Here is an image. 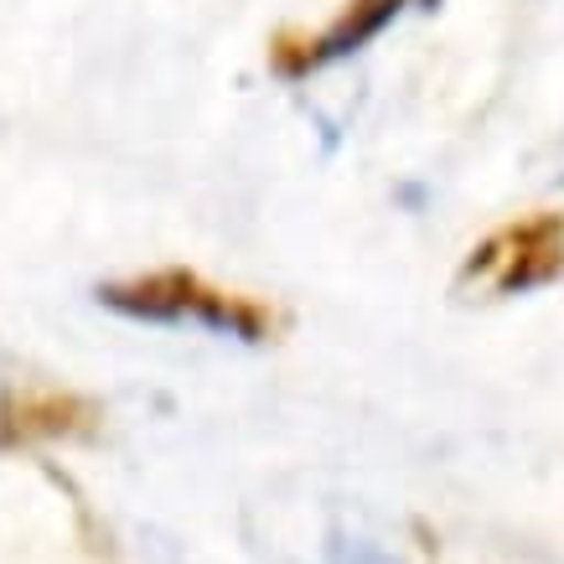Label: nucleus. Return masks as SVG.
Returning a JSON list of instances; mask_svg holds the SVG:
<instances>
[{"mask_svg":"<svg viewBox=\"0 0 564 564\" xmlns=\"http://www.w3.org/2000/svg\"><path fill=\"white\" fill-rule=\"evenodd\" d=\"M99 425V410L78 399V393H57V389H26L11 393L0 404V441L6 445H26V441H73L88 435Z\"/></svg>","mask_w":564,"mask_h":564,"instance_id":"obj_4","label":"nucleus"},{"mask_svg":"<svg viewBox=\"0 0 564 564\" xmlns=\"http://www.w3.org/2000/svg\"><path fill=\"white\" fill-rule=\"evenodd\" d=\"M99 301L109 311L140 316V322H203L213 332L243 337V343H264L270 332H280L274 306L254 301V295L218 291L192 270H155L135 274V280H115V285H99Z\"/></svg>","mask_w":564,"mask_h":564,"instance_id":"obj_1","label":"nucleus"},{"mask_svg":"<svg viewBox=\"0 0 564 564\" xmlns=\"http://www.w3.org/2000/svg\"><path fill=\"white\" fill-rule=\"evenodd\" d=\"M404 11V0H347L343 17L332 21L322 36H301V32H280L270 42V63L274 73H285V78H306L311 68H322L332 57H347V52H358L362 42H373L393 17Z\"/></svg>","mask_w":564,"mask_h":564,"instance_id":"obj_3","label":"nucleus"},{"mask_svg":"<svg viewBox=\"0 0 564 564\" xmlns=\"http://www.w3.org/2000/svg\"><path fill=\"white\" fill-rule=\"evenodd\" d=\"M564 274V213H533L523 223H508L466 254L456 274V295H523L539 285H554Z\"/></svg>","mask_w":564,"mask_h":564,"instance_id":"obj_2","label":"nucleus"}]
</instances>
